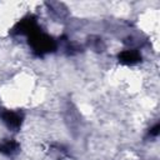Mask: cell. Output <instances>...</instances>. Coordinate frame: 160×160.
<instances>
[{"label": "cell", "mask_w": 160, "mask_h": 160, "mask_svg": "<svg viewBox=\"0 0 160 160\" xmlns=\"http://www.w3.org/2000/svg\"><path fill=\"white\" fill-rule=\"evenodd\" d=\"M141 60V55L135 49H128L119 54V61L124 65H135Z\"/></svg>", "instance_id": "cell-4"}, {"label": "cell", "mask_w": 160, "mask_h": 160, "mask_svg": "<svg viewBox=\"0 0 160 160\" xmlns=\"http://www.w3.org/2000/svg\"><path fill=\"white\" fill-rule=\"evenodd\" d=\"M19 150V142L12 140V139H5L4 141L0 142V154L11 156Z\"/></svg>", "instance_id": "cell-5"}, {"label": "cell", "mask_w": 160, "mask_h": 160, "mask_svg": "<svg viewBox=\"0 0 160 160\" xmlns=\"http://www.w3.org/2000/svg\"><path fill=\"white\" fill-rule=\"evenodd\" d=\"M28 40L32 51L39 56L50 54L56 49V41L50 35L42 32L41 30H38L34 34H31L28 38Z\"/></svg>", "instance_id": "cell-1"}, {"label": "cell", "mask_w": 160, "mask_h": 160, "mask_svg": "<svg viewBox=\"0 0 160 160\" xmlns=\"http://www.w3.org/2000/svg\"><path fill=\"white\" fill-rule=\"evenodd\" d=\"M12 30H14V34H16V35H25L26 38H29L31 34L40 30V28L38 25V21L34 18L29 16V18L20 20Z\"/></svg>", "instance_id": "cell-3"}, {"label": "cell", "mask_w": 160, "mask_h": 160, "mask_svg": "<svg viewBox=\"0 0 160 160\" xmlns=\"http://www.w3.org/2000/svg\"><path fill=\"white\" fill-rule=\"evenodd\" d=\"M159 130H160V125H159V124H155V125L150 129L149 134H150L151 136H158V135H159Z\"/></svg>", "instance_id": "cell-6"}, {"label": "cell", "mask_w": 160, "mask_h": 160, "mask_svg": "<svg viewBox=\"0 0 160 160\" xmlns=\"http://www.w3.org/2000/svg\"><path fill=\"white\" fill-rule=\"evenodd\" d=\"M0 118L1 121L11 130H18L20 129L21 124H22V114L19 111H14V110H8V109H2L0 111Z\"/></svg>", "instance_id": "cell-2"}]
</instances>
